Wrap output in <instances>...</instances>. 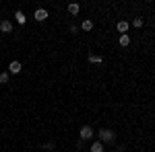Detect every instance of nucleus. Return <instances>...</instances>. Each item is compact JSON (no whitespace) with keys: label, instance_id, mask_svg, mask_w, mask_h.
<instances>
[{"label":"nucleus","instance_id":"obj_1","mask_svg":"<svg viewBox=\"0 0 155 152\" xmlns=\"http://www.w3.org/2000/svg\"><path fill=\"white\" fill-rule=\"evenodd\" d=\"M114 140H116V132H112V129L99 132V142H114Z\"/></svg>","mask_w":155,"mask_h":152},{"label":"nucleus","instance_id":"obj_2","mask_svg":"<svg viewBox=\"0 0 155 152\" xmlns=\"http://www.w3.org/2000/svg\"><path fill=\"white\" fill-rule=\"evenodd\" d=\"M79 134H81V140H89V138H93V134H95V132L89 128V126H83Z\"/></svg>","mask_w":155,"mask_h":152},{"label":"nucleus","instance_id":"obj_3","mask_svg":"<svg viewBox=\"0 0 155 152\" xmlns=\"http://www.w3.org/2000/svg\"><path fill=\"white\" fill-rule=\"evenodd\" d=\"M21 68H23V66H21V62H17V60L8 64V72H11V74H19V72H21Z\"/></svg>","mask_w":155,"mask_h":152},{"label":"nucleus","instance_id":"obj_4","mask_svg":"<svg viewBox=\"0 0 155 152\" xmlns=\"http://www.w3.org/2000/svg\"><path fill=\"white\" fill-rule=\"evenodd\" d=\"M50 14H48V11L46 8H37L35 11V21H46Z\"/></svg>","mask_w":155,"mask_h":152},{"label":"nucleus","instance_id":"obj_5","mask_svg":"<svg viewBox=\"0 0 155 152\" xmlns=\"http://www.w3.org/2000/svg\"><path fill=\"white\" fill-rule=\"evenodd\" d=\"M0 31H2V33H11L12 31V23L11 21H0Z\"/></svg>","mask_w":155,"mask_h":152},{"label":"nucleus","instance_id":"obj_6","mask_svg":"<svg viewBox=\"0 0 155 152\" xmlns=\"http://www.w3.org/2000/svg\"><path fill=\"white\" fill-rule=\"evenodd\" d=\"M116 29H118L120 33L124 35V33L128 31V23H126V21H118V25H116Z\"/></svg>","mask_w":155,"mask_h":152},{"label":"nucleus","instance_id":"obj_7","mask_svg":"<svg viewBox=\"0 0 155 152\" xmlns=\"http://www.w3.org/2000/svg\"><path fill=\"white\" fill-rule=\"evenodd\" d=\"M91 152H104V142H93L91 144Z\"/></svg>","mask_w":155,"mask_h":152},{"label":"nucleus","instance_id":"obj_8","mask_svg":"<svg viewBox=\"0 0 155 152\" xmlns=\"http://www.w3.org/2000/svg\"><path fill=\"white\" fill-rule=\"evenodd\" d=\"M81 29H83V31H91V29H93V21L85 19L83 23H81Z\"/></svg>","mask_w":155,"mask_h":152},{"label":"nucleus","instance_id":"obj_9","mask_svg":"<svg viewBox=\"0 0 155 152\" xmlns=\"http://www.w3.org/2000/svg\"><path fill=\"white\" fill-rule=\"evenodd\" d=\"M120 45H122V47L130 45V37L126 35V33H124V35H120Z\"/></svg>","mask_w":155,"mask_h":152},{"label":"nucleus","instance_id":"obj_10","mask_svg":"<svg viewBox=\"0 0 155 152\" xmlns=\"http://www.w3.org/2000/svg\"><path fill=\"white\" fill-rule=\"evenodd\" d=\"M79 11H81V6H79V4H74V2L68 4V12H71V14H79Z\"/></svg>","mask_w":155,"mask_h":152},{"label":"nucleus","instance_id":"obj_11","mask_svg":"<svg viewBox=\"0 0 155 152\" xmlns=\"http://www.w3.org/2000/svg\"><path fill=\"white\" fill-rule=\"evenodd\" d=\"M15 17H17V23H19V25H25V21H27V17H25V14H23L21 11H17V14H15Z\"/></svg>","mask_w":155,"mask_h":152},{"label":"nucleus","instance_id":"obj_12","mask_svg":"<svg viewBox=\"0 0 155 152\" xmlns=\"http://www.w3.org/2000/svg\"><path fill=\"white\" fill-rule=\"evenodd\" d=\"M89 62H91V64H101L104 58H101V56H95V54H91V56H89Z\"/></svg>","mask_w":155,"mask_h":152},{"label":"nucleus","instance_id":"obj_13","mask_svg":"<svg viewBox=\"0 0 155 152\" xmlns=\"http://www.w3.org/2000/svg\"><path fill=\"white\" fill-rule=\"evenodd\" d=\"M132 27H137V29H139V27H143V19H141V17L132 19Z\"/></svg>","mask_w":155,"mask_h":152},{"label":"nucleus","instance_id":"obj_14","mask_svg":"<svg viewBox=\"0 0 155 152\" xmlns=\"http://www.w3.org/2000/svg\"><path fill=\"white\" fill-rule=\"evenodd\" d=\"M4 82H8V72H2L0 74V84H4Z\"/></svg>","mask_w":155,"mask_h":152},{"label":"nucleus","instance_id":"obj_15","mask_svg":"<svg viewBox=\"0 0 155 152\" xmlns=\"http://www.w3.org/2000/svg\"><path fill=\"white\" fill-rule=\"evenodd\" d=\"M110 152H116V150H110Z\"/></svg>","mask_w":155,"mask_h":152}]
</instances>
